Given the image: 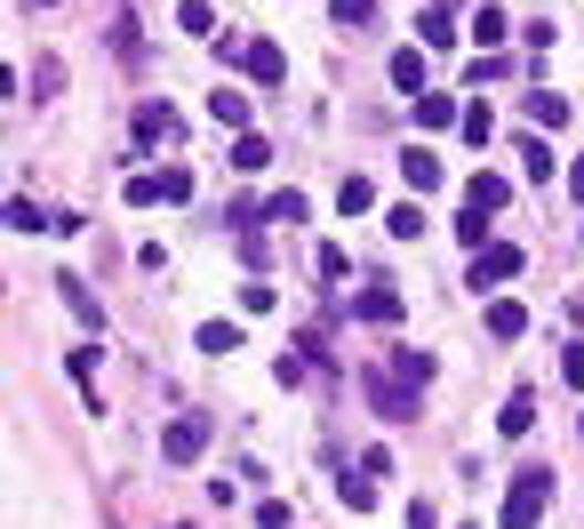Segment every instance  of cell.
I'll return each instance as SVG.
<instances>
[{"label": "cell", "mask_w": 584, "mask_h": 529, "mask_svg": "<svg viewBox=\"0 0 584 529\" xmlns=\"http://www.w3.org/2000/svg\"><path fill=\"white\" fill-rule=\"evenodd\" d=\"M544 506H553V474H544V466H521V474H512V489H504V529H536L544 521Z\"/></svg>", "instance_id": "cell-1"}, {"label": "cell", "mask_w": 584, "mask_h": 529, "mask_svg": "<svg viewBox=\"0 0 584 529\" xmlns=\"http://www.w3.org/2000/svg\"><path fill=\"white\" fill-rule=\"evenodd\" d=\"M209 434H217V417H209V409H185V417H168V434H160V457H168V466H192V457L209 449Z\"/></svg>", "instance_id": "cell-2"}, {"label": "cell", "mask_w": 584, "mask_h": 529, "mask_svg": "<svg viewBox=\"0 0 584 529\" xmlns=\"http://www.w3.org/2000/svg\"><path fill=\"white\" fill-rule=\"evenodd\" d=\"M368 409L385 417V425H408V417H417V385H400L393 370H376L368 377Z\"/></svg>", "instance_id": "cell-3"}, {"label": "cell", "mask_w": 584, "mask_h": 529, "mask_svg": "<svg viewBox=\"0 0 584 529\" xmlns=\"http://www.w3.org/2000/svg\"><path fill=\"white\" fill-rule=\"evenodd\" d=\"M512 273H521V249H504V241H489V249L472 257V289H497V281H512Z\"/></svg>", "instance_id": "cell-4"}, {"label": "cell", "mask_w": 584, "mask_h": 529, "mask_svg": "<svg viewBox=\"0 0 584 529\" xmlns=\"http://www.w3.org/2000/svg\"><path fill=\"white\" fill-rule=\"evenodd\" d=\"M240 64H249V81H264V89L289 81V56L272 49V41H240Z\"/></svg>", "instance_id": "cell-5"}, {"label": "cell", "mask_w": 584, "mask_h": 529, "mask_svg": "<svg viewBox=\"0 0 584 529\" xmlns=\"http://www.w3.org/2000/svg\"><path fill=\"white\" fill-rule=\"evenodd\" d=\"M504 201H512V185H504L497 169H472V177H465V209H480V217H497Z\"/></svg>", "instance_id": "cell-6"}, {"label": "cell", "mask_w": 584, "mask_h": 529, "mask_svg": "<svg viewBox=\"0 0 584 529\" xmlns=\"http://www.w3.org/2000/svg\"><path fill=\"white\" fill-rule=\"evenodd\" d=\"M56 297H64V313H73L81 329H105V305L88 297V281H81V273H56Z\"/></svg>", "instance_id": "cell-7"}, {"label": "cell", "mask_w": 584, "mask_h": 529, "mask_svg": "<svg viewBox=\"0 0 584 529\" xmlns=\"http://www.w3.org/2000/svg\"><path fill=\"white\" fill-rule=\"evenodd\" d=\"M353 313H361L368 329H393V321H400V289H385V281H368V289L353 297Z\"/></svg>", "instance_id": "cell-8"}, {"label": "cell", "mask_w": 584, "mask_h": 529, "mask_svg": "<svg viewBox=\"0 0 584 529\" xmlns=\"http://www.w3.org/2000/svg\"><path fill=\"white\" fill-rule=\"evenodd\" d=\"M529 425H536V393H529V385H512V393H504V409H497V434H504V442H521Z\"/></svg>", "instance_id": "cell-9"}, {"label": "cell", "mask_w": 584, "mask_h": 529, "mask_svg": "<svg viewBox=\"0 0 584 529\" xmlns=\"http://www.w3.org/2000/svg\"><path fill=\"white\" fill-rule=\"evenodd\" d=\"M160 137H177V113H168L160 96H145V105H136V145H160Z\"/></svg>", "instance_id": "cell-10"}, {"label": "cell", "mask_w": 584, "mask_h": 529, "mask_svg": "<svg viewBox=\"0 0 584 529\" xmlns=\"http://www.w3.org/2000/svg\"><path fill=\"white\" fill-rule=\"evenodd\" d=\"M400 177H408V193H440V177H449V169H440L432 153H417V145H408V153H400Z\"/></svg>", "instance_id": "cell-11"}, {"label": "cell", "mask_w": 584, "mask_h": 529, "mask_svg": "<svg viewBox=\"0 0 584 529\" xmlns=\"http://www.w3.org/2000/svg\"><path fill=\"white\" fill-rule=\"evenodd\" d=\"M457 121H465L457 96H440V89H425V96H417V128H457Z\"/></svg>", "instance_id": "cell-12"}, {"label": "cell", "mask_w": 584, "mask_h": 529, "mask_svg": "<svg viewBox=\"0 0 584 529\" xmlns=\"http://www.w3.org/2000/svg\"><path fill=\"white\" fill-rule=\"evenodd\" d=\"M521 329H529V305H521V297H497V305H489V338H521Z\"/></svg>", "instance_id": "cell-13"}, {"label": "cell", "mask_w": 584, "mask_h": 529, "mask_svg": "<svg viewBox=\"0 0 584 529\" xmlns=\"http://www.w3.org/2000/svg\"><path fill=\"white\" fill-rule=\"evenodd\" d=\"M209 113H217L225 128H240V137H249V96H240V89H209Z\"/></svg>", "instance_id": "cell-14"}, {"label": "cell", "mask_w": 584, "mask_h": 529, "mask_svg": "<svg viewBox=\"0 0 584 529\" xmlns=\"http://www.w3.org/2000/svg\"><path fill=\"white\" fill-rule=\"evenodd\" d=\"M393 89L425 96V49H393Z\"/></svg>", "instance_id": "cell-15"}, {"label": "cell", "mask_w": 584, "mask_h": 529, "mask_svg": "<svg viewBox=\"0 0 584 529\" xmlns=\"http://www.w3.org/2000/svg\"><path fill=\"white\" fill-rule=\"evenodd\" d=\"M336 209H345V217H368V209H376V185H368V177L353 169L345 185H336Z\"/></svg>", "instance_id": "cell-16"}, {"label": "cell", "mask_w": 584, "mask_h": 529, "mask_svg": "<svg viewBox=\"0 0 584 529\" xmlns=\"http://www.w3.org/2000/svg\"><path fill=\"white\" fill-rule=\"evenodd\" d=\"M9 234H56V217H49V209H32L24 193H17V201H9Z\"/></svg>", "instance_id": "cell-17"}, {"label": "cell", "mask_w": 584, "mask_h": 529, "mask_svg": "<svg viewBox=\"0 0 584 529\" xmlns=\"http://www.w3.org/2000/svg\"><path fill=\"white\" fill-rule=\"evenodd\" d=\"M177 24L192 32V41H217V9H209V0H185V9H177Z\"/></svg>", "instance_id": "cell-18"}, {"label": "cell", "mask_w": 584, "mask_h": 529, "mask_svg": "<svg viewBox=\"0 0 584 529\" xmlns=\"http://www.w3.org/2000/svg\"><path fill=\"white\" fill-rule=\"evenodd\" d=\"M417 32H425V49H449V41H457V24H449V9H440V0L417 17Z\"/></svg>", "instance_id": "cell-19"}, {"label": "cell", "mask_w": 584, "mask_h": 529, "mask_svg": "<svg viewBox=\"0 0 584 529\" xmlns=\"http://www.w3.org/2000/svg\"><path fill=\"white\" fill-rule=\"evenodd\" d=\"M529 121L561 128V121H569V96H553V89H529Z\"/></svg>", "instance_id": "cell-20"}, {"label": "cell", "mask_w": 584, "mask_h": 529, "mask_svg": "<svg viewBox=\"0 0 584 529\" xmlns=\"http://www.w3.org/2000/svg\"><path fill=\"white\" fill-rule=\"evenodd\" d=\"M385 234H393V241H417V234H425V209H417V201L385 209Z\"/></svg>", "instance_id": "cell-21"}, {"label": "cell", "mask_w": 584, "mask_h": 529, "mask_svg": "<svg viewBox=\"0 0 584 529\" xmlns=\"http://www.w3.org/2000/svg\"><path fill=\"white\" fill-rule=\"evenodd\" d=\"M393 377H400V385H425V377H432V353L400 345V353H393Z\"/></svg>", "instance_id": "cell-22"}, {"label": "cell", "mask_w": 584, "mask_h": 529, "mask_svg": "<svg viewBox=\"0 0 584 529\" xmlns=\"http://www.w3.org/2000/svg\"><path fill=\"white\" fill-rule=\"evenodd\" d=\"M192 345H200V353H240V329H232V321H200Z\"/></svg>", "instance_id": "cell-23"}, {"label": "cell", "mask_w": 584, "mask_h": 529, "mask_svg": "<svg viewBox=\"0 0 584 529\" xmlns=\"http://www.w3.org/2000/svg\"><path fill=\"white\" fill-rule=\"evenodd\" d=\"M304 217V193H272V201L257 209V225H296Z\"/></svg>", "instance_id": "cell-24"}, {"label": "cell", "mask_w": 584, "mask_h": 529, "mask_svg": "<svg viewBox=\"0 0 584 529\" xmlns=\"http://www.w3.org/2000/svg\"><path fill=\"white\" fill-rule=\"evenodd\" d=\"M336 498H345L353 514H368L376 506V474H345V481H336Z\"/></svg>", "instance_id": "cell-25"}, {"label": "cell", "mask_w": 584, "mask_h": 529, "mask_svg": "<svg viewBox=\"0 0 584 529\" xmlns=\"http://www.w3.org/2000/svg\"><path fill=\"white\" fill-rule=\"evenodd\" d=\"M264 160H272V145L257 137V128H249V137H232V169H264Z\"/></svg>", "instance_id": "cell-26"}, {"label": "cell", "mask_w": 584, "mask_h": 529, "mask_svg": "<svg viewBox=\"0 0 584 529\" xmlns=\"http://www.w3.org/2000/svg\"><path fill=\"white\" fill-rule=\"evenodd\" d=\"M328 17L345 24V32H368V17H376V0H328Z\"/></svg>", "instance_id": "cell-27"}, {"label": "cell", "mask_w": 584, "mask_h": 529, "mask_svg": "<svg viewBox=\"0 0 584 529\" xmlns=\"http://www.w3.org/2000/svg\"><path fill=\"white\" fill-rule=\"evenodd\" d=\"M521 169H529L536 185H553V153H544V137H521Z\"/></svg>", "instance_id": "cell-28"}, {"label": "cell", "mask_w": 584, "mask_h": 529, "mask_svg": "<svg viewBox=\"0 0 584 529\" xmlns=\"http://www.w3.org/2000/svg\"><path fill=\"white\" fill-rule=\"evenodd\" d=\"M457 128H465V137H472V145H489V137H497V121H489V105H480V96H472V105H465V121H457Z\"/></svg>", "instance_id": "cell-29"}, {"label": "cell", "mask_w": 584, "mask_h": 529, "mask_svg": "<svg viewBox=\"0 0 584 529\" xmlns=\"http://www.w3.org/2000/svg\"><path fill=\"white\" fill-rule=\"evenodd\" d=\"M472 32H480V49H497L504 32H512V17H504V9H480V17H472Z\"/></svg>", "instance_id": "cell-30"}, {"label": "cell", "mask_w": 584, "mask_h": 529, "mask_svg": "<svg viewBox=\"0 0 584 529\" xmlns=\"http://www.w3.org/2000/svg\"><path fill=\"white\" fill-rule=\"evenodd\" d=\"M457 241L480 257V249H489V217H480V209H465V217H457Z\"/></svg>", "instance_id": "cell-31"}, {"label": "cell", "mask_w": 584, "mask_h": 529, "mask_svg": "<svg viewBox=\"0 0 584 529\" xmlns=\"http://www.w3.org/2000/svg\"><path fill=\"white\" fill-rule=\"evenodd\" d=\"M160 201H192V169H160Z\"/></svg>", "instance_id": "cell-32"}, {"label": "cell", "mask_w": 584, "mask_h": 529, "mask_svg": "<svg viewBox=\"0 0 584 529\" xmlns=\"http://www.w3.org/2000/svg\"><path fill=\"white\" fill-rule=\"evenodd\" d=\"M561 377H569V385H584V338H569V345H561Z\"/></svg>", "instance_id": "cell-33"}, {"label": "cell", "mask_w": 584, "mask_h": 529, "mask_svg": "<svg viewBox=\"0 0 584 529\" xmlns=\"http://www.w3.org/2000/svg\"><path fill=\"white\" fill-rule=\"evenodd\" d=\"M128 201H136V209H153V201H160V169H153V177H128Z\"/></svg>", "instance_id": "cell-34"}, {"label": "cell", "mask_w": 584, "mask_h": 529, "mask_svg": "<svg viewBox=\"0 0 584 529\" xmlns=\"http://www.w3.org/2000/svg\"><path fill=\"white\" fill-rule=\"evenodd\" d=\"M64 370H73V385H81V393H88V385H96V353H88V345H81V353H73V361H64Z\"/></svg>", "instance_id": "cell-35"}, {"label": "cell", "mask_w": 584, "mask_h": 529, "mask_svg": "<svg viewBox=\"0 0 584 529\" xmlns=\"http://www.w3.org/2000/svg\"><path fill=\"white\" fill-rule=\"evenodd\" d=\"M257 529H289V506H281V498H264V506H257Z\"/></svg>", "instance_id": "cell-36"}, {"label": "cell", "mask_w": 584, "mask_h": 529, "mask_svg": "<svg viewBox=\"0 0 584 529\" xmlns=\"http://www.w3.org/2000/svg\"><path fill=\"white\" fill-rule=\"evenodd\" d=\"M569 193H576V201H584V153L569 160Z\"/></svg>", "instance_id": "cell-37"}]
</instances>
